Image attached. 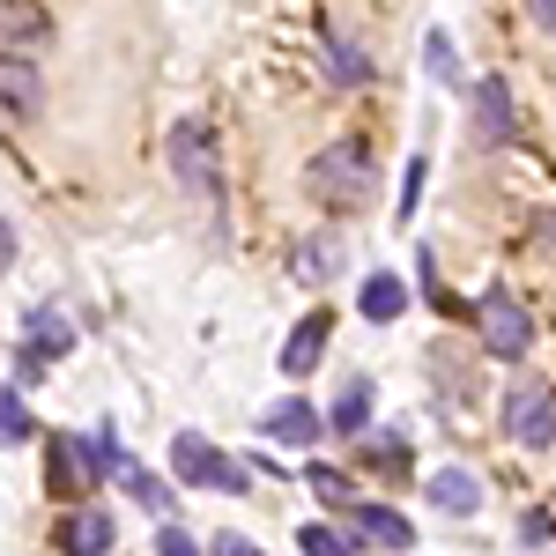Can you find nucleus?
I'll list each match as a JSON object with an SVG mask.
<instances>
[{
    "label": "nucleus",
    "mask_w": 556,
    "mask_h": 556,
    "mask_svg": "<svg viewBox=\"0 0 556 556\" xmlns=\"http://www.w3.org/2000/svg\"><path fill=\"white\" fill-rule=\"evenodd\" d=\"M424 60H430V83H453V75H460V52H453V38H445V30H430Z\"/></svg>",
    "instance_id": "22"
},
{
    "label": "nucleus",
    "mask_w": 556,
    "mask_h": 556,
    "mask_svg": "<svg viewBox=\"0 0 556 556\" xmlns=\"http://www.w3.org/2000/svg\"><path fill=\"white\" fill-rule=\"evenodd\" d=\"M215 556H260L245 534H215Z\"/></svg>",
    "instance_id": "26"
},
{
    "label": "nucleus",
    "mask_w": 556,
    "mask_h": 556,
    "mask_svg": "<svg viewBox=\"0 0 556 556\" xmlns=\"http://www.w3.org/2000/svg\"><path fill=\"white\" fill-rule=\"evenodd\" d=\"M45 8L38 0H23V8H0V45H45Z\"/></svg>",
    "instance_id": "15"
},
{
    "label": "nucleus",
    "mask_w": 556,
    "mask_h": 556,
    "mask_svg": "<svg viewBox=\"0 0 556 556\" xmlns=\"http://www.w3.org/2000/svg\"><path fill=\"white\" fill-rule=\"evenodd\" d=\"M349 527H356V542H379V549H408L416 542V527L393 505H349Z\"/></svg>",
    "instance_id": "12"
},
{
    "label": "nucleus",
    "mask_w": 556,
    "mask_h": 556,
    "mask_svg": "<svg viewBox=\"0 0 556 556\" xmlns=\"http://www.w3.org/2000/svg\"><path fill=\"white\" fill-rule=\"evenodd\" d=\"M164 156H172V172L186 178V193H223V172H215V141L201 119H178L172 141H164Z\"/></svg>",
    "instance_id": "5"
},
{
    "label": "nucleus",
    "mask_w": 556,
    "mask_h": 556,
    "mask_svg": "<svg viewBox=\"0 0 556 556\" xmlns=\"http://www.w3.org/2000/svg\"><path fill=\"white\" fill-rule=\"evenodd\" d=\"M334 267H342V245H334V238H304L298 260H290V275H298V282H327Z\"/></svg>",
    "instance_id": "14"
},
{
    "label": "nucleus",
    "mask_w": 556,
    "mask_h": 556,
    "mask_svg": "<svg viewBox=\"0 0 556 556\" xmlns=\"http://www.w3.org/2000/svg\"><path fill=\"white\" fill-rule=\"evenodd\" d=\"M119 482H127V490H134V497H141L156 519H172V482H164V475H149V468H134V460H127V475H119Z\"/></svg>",
    "instance_id": "18"
},
{
    "label": "nucleus",
    "mask_w": 556,
    "mask_h": 556,
    "mask_svg": "<svg viewBox=\"0 0 556 556\" xmlns=\"http://www.w3.org/2000/svg\"><path fill=\"white\" fill-rule=\"evenodd\" d=\"M30 408H23V393H15V386H0V445H23V438H30Z\"/></svg>",
    "instance_id": "21"
},
{
    "label": "nucleus",
    "mask_w": 556,
    "mask_h": 556,
    "mask_svg": "<svg viewBox=\"0 0 556 556\" xmlns=\"http://www.w3.org/2000/svg\"><path fill=\"white\" fill-rule=\"evenodd\" d=\"M45 482H52V497H89V490L104 482V468H97V445L60 430V438L45 445Z\"/></svg>",
    "instance_id": "4"
},
{
    "label": "nucleus",
    "mask_w": 556,
    "mask_h": 556,
    "mask_svg": "<svg viewBox=\"0 0 556 556\" xmlns=\"http://www.w3.org/2000/svg\"><path fill=\"white\" fill-rule=\"evenodd\" d=\"M112 534H119V527H112V513H104V505L60 519V549H67V556H112Z\"/></svg>",
    "instance_id": "11"
},
{
    "label": "nucleus",
    "mask_w": 556,
    "mask_h": 556,
    "mask_svg": "<svg viewBox=\"0 0 556 556\" xmlns=\"http://www.w3.org/2000/svg\"><path fill=\"white\" fill-rule=\"evenodd\" d=\"M312 193L327 201V208H364L371 193H379V178H371V156L342 141V149H327V156H312Z\"/></svg>",
    "instance_id": "2"
},
{
    "label": "nucleus",
    "mask_w": 556,
    "mask_h": 556,
    "mask_svg": "<svg viewBox=\"0 0 556 556\" xmlns=\"http://www.w3.org/2000/svg\"><path fill=\"white\" fill-rule=\"evenodd\" d=\"M172 475L178 482H201V490H223V497H245V490H253L245 460H230V453L208 445L201 430H178L172 438Z\"/></svg>",
    "instance_id": "1"
},
{
    "label": "nucleus",
    "mask_w": 556,
    "mask_h": 556,
    "mask_svg": "<svg viewBox=\"0 0 556 556\" xmlns=\"http://www.w3.org/2000/svg\"><path fill=\"white\" fill-rule=\"evenodd\" d=\"M513 83H505V75H482V83H475V134H482V141H490V149H497V141H513Z\"/></svg>",
    "instance_id": "10"
},
{
    "label": "nucleus",
    "mask_w": 556,
    "mask_h": 556,
    "mask_svg": "<svg viewBox=\"0 0 556 556\" xmlns=\"http://www.w3.org/2000/svg\"><path fill=\"white\" fill-rule=\"evenodd\" d=\"M334 342V312H304L298 327H290V342H282V371L304 379V371H319V356Z\"/></svg>",
    "instance_id": "8"
},
{
    "label": "nucleus",
    "mask_w": 556,
    "mask_h": 556,
    "mask_svg": "<svg viewBox=\"0 0 556 556\" xmlns=\"http://www.w3.org/2000/svg\"><path fill=\"white\" fill-rule=\"evenodd\" d=\"M0 267H15V238H8V223H0Z\"/></svg>",
    "instance_id": "28"
},
{
    "label": "nucleus",
    "mask_w": 556,
    "mask_h": 556,
    "mask_svg": "<svg viewBox=\"0 0 556 556\" xmlns=\"http://www.w3.org/2000/svg\"><path fill=\"white\" fill-rule=\"evenodd\" d=\"M527 15H534V23H542V30L556 38V0H527Z\"/></svg>",
    "instance_id": "27"
},
{
    "label": "nucleus",
    "mask_w": 556,
    "mask_h": 556,
    "mask_svg": "<svg viewBox=\"0 0 556 556\" xmlns=\"http://www.w3.org/2000/svg\"><path fill=\"white\" fill-rule=\"evenodd\" d=\"M327 75H334V83L342 89H356V83H371V60H364V52H356V45H327Z\"/></svg>",
    "instance_id": "20"
},
{
    "label": "nucleus",
    "mask_w": 556,
    "mask_h": 556,
    "mask_svg": "<svg viewBox=\"0 0 556 556\" xmlns=\"http://www.w3.org/2000/svg\"><path fill=\"white\" fill-rule=\"evenodd\" d=\"M304 482H312V490H319V497H327L334 513H349V505H356V497H349V482H342L334 468H304Z\"/></svg>",
    "instance_id": "23"
},
{
    "label": "nucleus",
    "mask_w": 556,
    "mask_h": 556,
    "mask_svg": "<svg viewBox=\"0 0 556 556\" xmlns=\"http://www.w3.org/2000/svg\"><path fill=\"white\" fill-rule=\"evenodd\" d=\"M416 201H424V156H416V164H408V186H401V215L416 208Z\"/></svg>",
    "instance_id": "25"
},
{
    "label": "nucleus",
    "mask_w": 556,
    "mask_h": 556,
    "mask_svg": "<svg viewBox=\"0 0 556 556\" xmlns=\"http://www.w3.org/2000/svg\"><path fill=\"white\" fill-rule=\"evenodd\" d=\"M298 542H304V556H356V549H364L356 534L327 527V519H319V527H298Z\"/></svg>",
    "instance_id": "19"
},
{
    "label": "nucleus",
    "mask_w": 556,
    "mask_h": 556,
    "mask_svg": "<svg viewBox=\"0 0 556 556\" xmlns=\"http://www.w3.org/2000/svg\"><path fill=\"white\" fill-rule=\"evenodd\" d=\"M475 319H482V349L490 356H527V342H534V319H527V304L513 290H490L475 304Z\"/></svg>",
    "instance_id": "6"
},
{
    "label": "nucleus",
    "mask_w": 556,
    "mask_h": 556,
    "mask_svg": "<svg viewBox=\"0 0 556 556\" xmlns=\"http://www.w3.org/2000/svg\"><path fill=\"white\" fill-rule=\"evenodd\" d=\"M430 505L453 513V519H468V513H482V482H475L468 468H438L430 475Z\"/></svg>",
    "instance_id": "13"
},
{
    "label": "nucleus",
    "mask_w": 556,
    "mask_h": 556,
    "mask_svg": "<svg viewBox=\"0 0 556 556\" xmlns=\"http://www.w3.org/2000/svg\"><path fill=\"white\" fill-rule=\"evenodd\" d=\"M505 438L527 445V453L556 445V393L549 386H513V393H505Z\"/></svg>",
    "instance_id": "3"
},
{
    "label": "nucleus",
    "mask_w": 556,
    "mask_h": 556,
    "mask_svg": "<svg viewBox=\"0 0 556 556\" xmlns=\"http://www.w3.org/2000/svg\"><path fill=\"white\" fill-rule=\"evenodd\" d=\"M260 430H267L275 445H319V438H327V416H319L312 401H298V393H290V401H275V408L260 416Z\"/></svg>",
    "instance_id": "9"
},
{
    "label": "nucleus",
    "mask_w": 556,
    "mask_h": 556,
    "mask_svg": "<svg viewBox=\"0 0 556 556\" xmlns=\"http://www.w3.org/2000/svg\"><path fill=\"white\" fill-rule=\"evenodd\" d=\"M542 238H549V245H556V215H542Z\"/></svg>",
    "instance_id": "29"
},
{
    "label": "nucleus",
    "mask_w": 556,
    "mask_h": 556,
    "mask_svg": "<svg viewBox=\"0 0 556 556\" xmlns=\"http://www.w3.org/2000/svg\"><path fill=\"white\" fill-rule=\"evenodd\" d=\"M156 556H201V542H193L186 527H172V519H164V527H156Z\"/></svg>",
    "instance_id": "24"
},
{
    "label": "nucleus",
    "mask_w": 556,
    "mask_h": 556,
    "mask_svg": "<svg viewBox=\"0 0 556 556\" xmlns=\"http://www.w3.org/2000/svg\"><path fill=\"white\" fill-rule=\"evenodd\" d=\"M327 424H334V430H364V424H371V379H349Z\"/></svg>",
    "instance_id": "17"
},
{
    "label": "nucleus",
    "mask_w": 556,
    "mask_h": 556,
    "mask_svg": "<svg viewBox=\"0 0 556 556\" xmlns=\"http://www.w3.org/2000/svg\"><path fill=\"white\" fill-rule=\"evenodd\" d=\"M45 112V75L30 52H0V119H38Z\"/></svg>",
    "instance_id": "7"
},
{
    "label": "nucleus",
    "mask_w": 556,
    "mask_h": 556,
    "mask_svg": "<svg viewBox=\"0 0 556 556\" xmlns=\"http://www.w3.org/2000/svg\"><path fill=\"white\" fill-rule=\"evenodd\" d=\"M401 312H408L401 275H371V282H364V319H401Z\"/></svg>",
    "instance_id": "16"
}]
</instances>
